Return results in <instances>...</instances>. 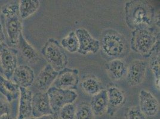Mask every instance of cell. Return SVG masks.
Here are the masks:
<instances>
[{"mask_svg":"<svg viewBox=\"0 0 160 119\" xmlns=\"http://www.w3.org/2000/svg\"><path fill=\"white\" fill-rule=\"evenodd\" d=\"M28 119H59L57 114H53L46 116H42L38 117H30Z\"/></svg>","mask_w":160,"mask_h":119,"instance_id":"cell-30","label":"cell"},{"mask_svg":"<svg viewBox=\"0 0 160 119\" xmlns=\"http://www.w3.org/2000/svg\"><path fill=\"white\" fill-rule=\"evenodd\" d=\"M1 17L7 45L13 48L14 46H17L20 34L22 33V19L20 15L13 16H1Z\"/></svg>","mask_w":160,"mask_h":119,"instance_id":"cell-5","label":"cell"},{"mask_svg":"<svg viewBox=\"0 0 160 119\" xmlns=\"http://www.w3.org/2000/svg\"><path fill=\"white\" fill-rule=\"evenodd\" d=\"M75 34L79 42L78 53L86 55L90 54H96L100 49V42L96 40L87 29L78 28L75 30Z\"/></svg>","mask_w":160,"mask_h":119,"instance_id":"cell-9","label":"cell"},{"mask_svg":"<svg viewBox=\"0 0 160 119\" xmlns=\"http://www.w3.org/2000/svg\"><path fill=\"white\" fill-rule=\"evenodd\" d=\"M5 40H6V37H5V35L4 33L3 27H2V25L1 24V22L0 21V45L2 44V43H4Z\"/></svg>","mask_w":160,"mask_h":119,"instance_id":"cell-31","label":"cell"},{"mask_svg":"<svg viewBox=\"0 0 160 119\" xmlns=\"http://www.w3.org/2000/svg\"><path fill=\"white\" fill-rule=\"evenodd\" d=\"M53 114L54 113L51 108L47 92H40L32 95V116L33 117H38Z\"/></svg>","mask_w":160,"mask_h":119,"instance_id":"cell-12","label":"cell"},{"mask_svg":"<svg viewBox=\"0 0 160 119\" xmlns=\"http://www.w3.org/2000/svg\"><path fill=\"white\" fill-rule=\"evenodd\" d=\"M0 119H14L9 114H6L3 116L2 117H0Z\"/></svg>","mask_w":160,"mask_h":119,"instance_id":"cell-32","label":"cell"},{"mask_svg":"<svg viewBox=\"0 0 160 119\" xmlns=\"http://www.w3.org/2000/svg\"><path fill=\"white\" fill-rule=\"evenodd\" d=\"M81 86L84 93L92 97L103 89L102 85L98 79L92 76L84 78L81 82Z\"/></svg>","mask_w":160,"mask_h":119,"instance_id":"cell-21","label":"cell"},{"mask_svg":"<svg viewBox=\"0 0 160 119\" xmlns=\"http://www.w3.org/2000/svg\"><path fill=\"white\" fill-rule=\"evenodd\" d=\"M18 51L6 43L0 45V73L7 79H11L17 67Z\"/></svg>","mask_w":160,"mask_h":119,"instance_id":"cell-6","label":"cell"},{"mask_svg":"<svg viewBox=\"0 0 160 119\" xmlns=\"http://www.w3.org/2000/svg\"><path fill=\"white\" fill-rule=\"evenodd\" d=\"M108 108L107 113L113 116L124 105L126 101L125 93L117 86H109L107 90Z\"/></svg>","mask_w":160,"mask_h":119,"instance_id":"cell-11","label":"cell"},{"mask_svg":"<svg viewBox=\"0 0 160 119\" xmlns=\"http://www.w3.org/2000/svg\"><path fill=\"white\" fill-rule=\"evenodd\" d=\"M0 93L5 97L8 102H11L19 97L20 87L0 75Z\"/></svg>","mask_w":160,"mask_h":119,"instance_id":"cell-18","label":"cell"},{"mask_svg":"<svg viewBox=\"0 0 160 119\" xmlns=\"http://www.w3.org/2000/svg\"><path fill=\"white\" fill-rule=\"evenodd\" d=\"M17 46L22 56L30 63H35L38 59V54L33 46L30 45L21 33Z\"/></svg>","mask_w":160,"mask_h":119,"instance_id":"cell-20","label":"cell"},{"mask_svg":"<svg viewBox=\"0 0 160 119\" xmlns=\"http://www.w3.org/2000/svg\"><path fill=\"white\" fill-rule=\"evenodd\" d=\"M58 75L53 68L47 64L40 72L35 79L37 88L41 93H46L48 89L52 86L54 82Z\"/></svg>","mask_w":160,"mask_h":119,"instance_id":"cell-15","label":"cell"},{"mask_svg":"<svg viewBox=\"0 0 160 119\" xmlns=\"http://www.w3.org/2000/svg\"><path fill=\"white\" fill-rule=\"evenodd\" d=\"M125 21L131 30L160 26V15L155 14L153 6L147 1L132 0L126 3Z\"/></svg>","mask_w":160,"mask_h":119,"instance_id":"cell-1","label":"cell"},{"mask_svg":"<svg viewBox=\"0 0 160 119\" xmlns=\"http://www.w3.org/2000/svg\"><path fill=\"white\" fill-rule=\"evenodd\" d=\"M60 45L62 48L70 53L78 52L79 48V42L75 31H72L66 37L62 39Z\"/></svg>","mask_w":160,"mask_h":119,"instance_id":"cell-23","label":"cell"},{"mask_svg":"<svg viewBox=\"0 0 160 119\" xmlns=\"http://www.w3.org/2000/svg\"><path fill=\"white\" fill-rule=\"evenodd\" d=\"M90 106L94 116H101L107 112L108 108V95L106 89H103L92 97Z\"/></svg>","mask_w":160,"mask_h":119,"instance_id":"cell-19","label":"cell"},{"mask_svg":"<svg viewBox=\"0 0 160 119\" xmlns=\"http://www.w3.org/2000/svg\"><path fill=\"white\" fill-rule=\"evenodd\" d=\"M32 91L20 87V99L17 119H28L32 116Z\"/></svg>","mask_w":160,"mask_h":119,"instance_id":"cell-16","label":"cell"},{"mask_svg":"<svg viewBox=\"0 0 160 119\" xmlns=\"http://www.w3.org/2000/svg\"><path fill=\"white\" fill-rule=\"evenodd\" d=\"M99 42L102 52L112 60L122 59L128 53L129 44L127 39L115 29L105 30L102 33Z\"/></svg>","mask_w":160,"mask_h":119,"instance_id":"cell-3","label":"cell"},{"mask_svg":"<svg viewBox=\"0 0 160 119\" xmlns=\"http://www.w3.org/2000/svg\"><path fill=\"white\" fill-rule=\"evenodd\" d=\"M77 107L74 103L63 106L58 112L59 119H75Z\"/></svg>","mask_w":160,"mask_h":119,"instance_id":"cell-26","label":"cell"},{"mask_svg":"<svg viewBox=\"0 0 160 119\" xmlns=\"http://www.w3.org/2000/svg\"><path fill=\"white\" fill-rule=\"evenodd\" d=\"M51 108L54 114H58L63 106L73 103L78 95L74 91L62 89L51 86L47 91Z\"/></svg>","mask_w":160,"mask_h":119,"instance_id":"cell-7","label":"cell"},{"mask_svg":"<svg viewBox=\"0 0 160 119\" xmlns=\"http://www.w3.org/2000/svg\"><path fill=\"white\" fill-rule=\"evenodd\" d=\"M1 16H13L19 14V4L8 3L1 8Z\"/></svg>","mask_w":160,"mask_h":119,"instance_id":"cell-27","label":"cell"},{"mask_svg":"<svg viewBox=\"0 0 160 119\" xmlns=\"http://www.w3.org/2000/svg\"><path fill=\"white\" fill-rule=\"evenodd\" d=\"M139 108L147 117H154L159 111V103L151 93L142 89L139 93Z\"/></svg>","mask_w":160,"mask_h":119,"instance_id":"cell-13","label":"cell"},{"mask_svg":"<svg viewBox=\"0 0 160 119\" xmlns=\"http://www.w3.org/2000/svg\"><path fill=\"white\" fill-rule=\"evenodd\" d=\"M41 53L46 60L48 64L59 72L67 67L68 59L65 50L60 42L54 38H50L42 47Z\"/></svg>","mask_w":160,"mask_h":119,"instance_id":"cell-4","label":"cell"},{"mask_svg":"<svg viewBox=\"0 0 160 119\" xmlns=\"http://www.w3.org/2000/svg\"><path fill=\"white\" fill-rule=\"evenodd\" d=\"M80 82L79 71L77 69L65 67L58 72L52 86L67 90H76Z\"/></svg>","mask_w":160,"mask_h":119,"instance_id":"cell-8","label":"cell"},{"mask_svg":"<svg viewBox=\"0 0 160 119\" xmlns=\"http://www.w3.org/2000/svg\"><path fill=\"white\" fill-rule=\"evenodd\" d=\"M40 6V1L38 0H21L19 3L20 18H28L38 10Z\"/></svg>","mask_w":160,"mask_h":119,"instance_id":"cell-22","label":"cell"},{"mask_svg":"<svg viewBox=\"0 0 160 119\" xmlns=\"http://www.w3.org/2000/svg\"><path fill=\"white\" fill-rule=\"evenodd\" d=\"M12 79L14 83L19 87L28 88L33 84L35 74L31 67L22 64L16 68Z\"/></svg>","mask_w":160,"mask_h":119,"instance_id":"cell-14","label":"cell"},{"mask_svg":"<svg viewBox=\"0 0 160 119\" xmlns=\"http://www.w3.org/2000/svg\"><path fill=\"white\" fill-rule=\"evenodd\" d=\"M94 116L90 104L82 103L77 107L75 119H93Z\"/></svg>","mask_w":160,"mask_h":119,"instance_id":"cell-25","label":"cell"},{"mask_svg":"<svg viewBox=\"0 0 160 119\" xmlns=\"http://www.w3.org/2000/svg\"><path fill=\"white\" fill-rule=\"evenodd\" d=\"M10 113L9 107L7 104L0 100V117Z\"/></svg>","mask_w":160,"mask_h":119,"instance_id":"cell-29","label":"cell"},{"mask_svg":"<svg viewBox=\"0 0 160 119\" xmlns=\"http://www.w3.org/2000/svg\"><path fill=\"white\" fill-rule=\"evenodd\" d=\"M130 48L143 57H151L160 50V32L154 27L134 30L132 33Z\"/></svg>","mask_w":160,"mask_h":119,"instance_id":"cell-2","label":"cell"},{"mask_svg":"<svg viewBox=\"0 0 160 119\" xmlns=\"http://www.w3.org/2000/svg\"><path fill=\"white\" fill-rule=\"evenodd\" d=\"M105 68L112 79L120 80L126 77L128 66L122 59L111 60L106 64Z\"/></svg>","mask_w":160,"mask_h":119,"instance_id":"cell-17","label":"cell"},{"mask_svg":"<svg viewBox=\"0 0 160 119\" xmlns=\"http://www.w3.org/2000/svg\"><path fill=\"white\" fill-rule=\"evenodd\" d=\"M150 61V68L155 78V84L156 88L160 90V50L153 53L151 55Z\"/></svg>","mask_w":160,"mask_h":119,"instance_id":"cell-24","label":"cell"},{"mask_svg":"<svg viewBox=\"0 0 160 119\" xmlns=\"http://www.w3.org/2000/svg\"><path fill=\"white\" fill-rule=\"evenodd\" d=\"M147 61L140 60H135L128 66L126 78L130 86H138L143 82L147 73Z\"/></svg>","mask_w":160,"mask_h":119,"instance_id":"cell-10","label":"cell"},{"mask_svg":"<svg viewBox=\"0 0 160 119\" xmlns=\"http://www.w3.org/2000/svg\"><path fill=\"white\" fill-rule=\"evenodd\" d=\"M126 117V119H147V116L137 107H132L128 108Z\"/></svg>","mask_w":160,"mask_h":119,"instance_id":"cell-28","label":"cell"}]
</instances>
